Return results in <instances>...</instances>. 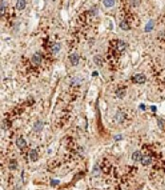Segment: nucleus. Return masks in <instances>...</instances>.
Listing matches in <instances>:
<instances>
[{"mask_svg": "<svg viewBox=\"0 0 165 190\" xmlns=\"http://www.w3.org/2000/svg\"><path fill=\"white\" fill-rule=\"evenodd\" d=\"M104 5L106 8H111L115 5V0H104Z\"/></svg>", "mask_w": 165, "mask_h": 190, "instance_id": "obj_15", "label": "nucleus"}, {"mask_svg": "<svg viewBox=\"0 0 165 190\" xmlns=\"http://www.w3.org/2000/svg\"><path fill=\"white\" fill-rule=\"evenodd\" d=\"M69 60L70 62H71V64L73 66H77L79 63V56L78 54H76V53H73V54H71L69 56Z\"/></svg>", "mask_w": 165, "mask_h": 190, "instance_id": "obj_5", "label": "nucleus"}, {"mask_svg": "<svg viewBox=\"0 0 165 190\" xmlns=\"http://www.w3.org/2000/svg\"><path fill=\"white\" fill-rule=\"evenodd\" d=\"M120 27L122 28V30H129V26H128V24L126 23V21H122V22H121V24H120Z\"/></svg>", "mask_w": 165, "mask_h": 190, "instance_id": "obj_19", "label": "nucleus"}, {"mask_svg": "<svg viewBox=\"0 0 165 190\" xmlns=\"http://www.w3.org/2000/svg\"><path fill=\"white\" fill-rule=\"evenodd\" d=\"M95 75L96 76L98 75V72H97V71H94V72H93V76H95Z\"/></svg>", "mask_w": 165, "mask_h": 190, "instance_id": "obj_26", "label": "nucleus"}, {"mask_svg": "<svg viewBox=\"0 0 165 190\" xmlns=\"http://www.w3.org/2000/svg\"><path fill=\"white\" fill-rule=\"evenodd\" d=\"M16 146H17L20 149H23L27 147V142L25 141V139L20 137V138H17L16 140Z\"/></svg>", "mask_w": 165, "mask_h": 190, "instance_id": "obj_3", "label": "nucleus"}, {"mask_svg": "<svg viewBox=\"0 0 165 190\" xmlns=\"http://www.w3.org/2000/svg\"><path fill=\"white\" fill-rule=\"evenodd\" d=\"M153 28H154V21L150 20L145 26V31H151L153 30Z\"/></svg>", "mask_w": 165, "mask_h": 190, "instance_id": "obj_16", "label": "nucleus"}, {"mask_svg": "<svg viewBox=\"0 0 165 190\" xmlns=\"http://www.w3.org/2000/svg\"><path fill=\"white\" fill-rule=\"evenodd\" d=\"M94 62H95L99 67H102V65H103V58H102L100 55L94 56Z\"/></svg>", "mask_w": 165, "mask_h": 190, "instance_id": "obj_17", "label": "nucleus"}, {"mask_svg": "<svg viewBox=\"0 0 165 190\" xmlns=\"http://www.w3.org/2000/svg\"><path fill=\"white\" fill-rule=\"evenodd\" d=\"M26 8V1L25 0H17L16 2V9L18 11H22Z\"/></svg>", "mask_w": 165, "mask_h": 190, "instance_id": "obj_6", "label": "nucleus"}, {"mask_svg": "<svg viewBox=\"0 0 165 190\" xmlns=\"http://www.w3.org/2000/svg\"><path fill=\"white\" fill-rule=\"evenodd\" d=\"M151 108H152V110L154 111V112L156 111V107H151Z\"/></svg>", "mask_w": 165, "mask_h": 190, "instance_id": "obj_25", "label": "nucleus"}, {"mask_svg": "<svg viewBox=\"0 0 165 190\" xmlns=\"http://www.w3.org/2000/svg\"><path fill=\"white\" fill-rule=\"evenodd\" d=\"M9 167H10L11 170H14V169H16V167H17V162H16L15 160H11V161H10Z\"/></svg>", "mask_w": 165, "mask_h": 190, "instance_id": "obj_18", "label": "nucleus"}, {"mask_svg": "<svg viewBox=\"0 0 165 190\" xmlns=\"http://www.w3.org/2000/svg\"><path fill=\"white\" fill-rule=\"evenodd\" d=\"M126 94V89L125 88H119L116 91V95H117L119 98H123Z\"/></svg>", "mask_w": 165, "mask_h": 190, "instance_id": "obj_11", "label": "nucleus"}, {"mask_svg": "<svg viewBox=\"0 0 165 190\" xmlns=\"http://www.w3.org/2000/svg\"><path fill=\"white\" fill-rule=\"evenodd\" d=\"M60 49H61V45H60V44H59V43L54 44V45L52 46V48H51L52 53H53V54H57L58 52H60Z\"/></svg>", "mask_w": 165, "mask_h": 190, "instance_id": "obj_12", "label": "nucleus"}, {"mask_svg": "<svg viewBox=\"0 0 165 190\" xmlns=\"http://www.w3.org/2000/svg\"><path fill=\"white\" fill-rule=\"evenodd\" d=\"M5 7H6V3H5V1H4V0H1V15H3V13H4Z\"/></svg>", "mask_w": 165, "mask_h": 190, "instance_id": "obj_21", "label": "nucleus"}, {"mask_svg": "<svg viewBox=\"0 0 165 190\" xmlns=\"http://www.w3.org/2000/svg\"><path fill=\"white\" fill-rule=\"evenodd\" d=\"M139 108H141L142 110H144V109H145V107H144V105H140V106H139Z\"/></svg>", "mask_w": 165, "mask_h": 190, "instance_id": "obj_24", "label": "nucleus"}, {"mask_svg": "<svg viewBox=\"0 0 165 190\" xmlns=\"http://www.w3.org/2000/svg\"><path fill=\"white\" fill-rule=\"evenodd\" d=\"M140 162H141V164H143V165H149L152 163V158L150 156H143Z\"/></svg>", "mask_w": 165, "mask_h": 190, "instance_id": "obj_7", "label": "nucleus"}, {"mask_svg": "<svg viewBox=\"0 0 165 190\" xmlns=\"http://www.w3.org/2000/svg\"><path fill=\"white\" fill-rule=\"evenodd\" d=\"M133 81L138 84H143L146 81V77L144 74L139 73V74H136L134 77H133Z\"/></svg>", "mask_w": 165, "mask_h": 190, "instance_id": "obj_1", "label": "nucleus"}, {"mask_svg": "<svg viewBox=\"0 0 165 190\" xmlns=\"http://www.w3.org/2000/svg\"><path fill=\"white\" fill-rule=\"evenodd\" d=\"M59 182H60L59 180H51V181H50V185H51V186L58 185V184H59Z\"/></svg>", "mask_w": 165, "mask_h": 190, "instance_id": "obj_22", "label": "nucleus"}, {"mask_svg": "<svg viewBox=\"0 0 165 190\" xmlns=\"http://www.w3.org/2000/svg\"><path fill=\"white\" fill-rule=\"evenodd\" d=\"M142 154L140 151H135L133 154H132V160L135 161V162H140L141 159H142Z\"/></svg>", "mask_w": 165, "mask_h": 190, "instance_id": "obj_4", "label": "nucleus"}, {"mask_svg": "<svg viewBox=\"0 0 165 190\" xmlns=\"http://www.w3.org/2000/svg\"><path fill=\"white\" fill-rule=\"evenodd\" d=\"M157 125L161 130L165 131V121L161 118H157Z\"/></svg>", "mask_w": 165, "mask_h": 190, "instance_id": "obj_14", "label": "nucleus"}, {"mask_svg": "<svg viewBox=\"0 0 165 190\" xmlns=\"http://www.w3.org/2000/svg\"><path fill=\"white\" fill-rule=\"evenodd\" d=\"M43 125L44 124L42 123L41 121H37V122H35L34 123V130L35 131H37V132H40L41 130L43 129Z\"/></svg>", "mask_w": 165, "mask_h": 190, "instance_id": "obj_9", "label": "nucleus"}, {"mask_svg": "<svg viewBox=\"0 0 165 190\" xmlns=\"http://www.w3.org/2000/svg\"><path fill=\"white\" fill-rule=\"evenodd\" d=\"M115 119H116V121H117L118 123H122V122H123L124 119H125V114L123 112H118L117 114H116V116H115Z\"/></svg>", "mask_w": 165, "mask_h": 190, "instance_id": "obj_8", "label": "nucleus"}, {"mask_svg": "<svg viewBox=\"0 0 165 190\" xmlns=\"http://www.w3.org/2000/svg\"><path fill=\"white\" fill-rule=\"evenodd\" d=\"M92 172H93V175H94V176H98V175L100 174V168H99V166H98V165H95Z\"/></svg>", "mask_w": 165, "mask_h": 190, "instance_id": "obj_20", "label": "nucleus"}, {"mask_svg": "<svg viewBox=\"0 0 165 190\" xmlns=\"http://www.w3.org/2000/svg\"><path fill=\"white\" fill-rule=\"evenodd\" d=\"M125 48H126V45L123 41H121V40H120V41L117 42V50L119 52H123V51L125 50Z\"/></svg>", "mask_w": 165, "mask_h": 190, "instance_id": "obj_10", "label": "nucleus"}, {"mask_svg": "<svg viewBox=\"0 0 165 190\" xmlns=\"http://www.w3.org/2000/svg\"><path fill=\"white\" fill-rule=\"evenodd\" d=\"M30 158H31V160L33 161V162L37 160L38 154H37V151H36L35 149H31V151H30Z\"/></svg>", "mask_w": 165, "mask_h": 190, "instance_id": "obj_13", "label": "nucleus"}, {"mask_svg": "<svg viewBox=\"0 0 165 190\" xmlns=\"http://www.w3.org/2000/svg\"><path fill=\"white\" fill-rule=\"evenodd\" d=\"M42 61V55L40 54L39 52H36L35 54L32 55L31 57V62L34 64V65H39Z\"/></svg>", "mask_w": 165, "mask_h": 190, "instance_id": "obj_2", "label": "nucleus"}, {"mask_svg": "<svg viewBox=\"0 0 165 190\" xmlns=\"http://www.w3.org/2000/svg\"><path fill=\"white\" fill-rule=\"evenodd\" d=\"M80 83H81V80H80L79 78L75 77V78L72 79V82H71V84H72V85H76V84H80Z\"/></svg>", "mask_w": 165, "mask_h": 190, "instance_id": "obj_23", "label": "nucleus"}]
</instances>
